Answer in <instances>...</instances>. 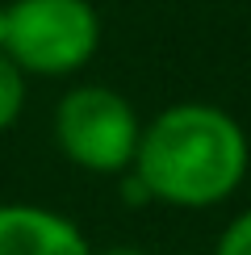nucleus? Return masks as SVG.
<instances>
[{
    "label": "nucleus",
    "mask_w": 251,
    "mask_h": 255,
    "mask_svg": "<svg viewBox=\"0 0 251 255\" xmlns=\"http://www.w3.org/2000/svg\"><path fill=\"white\" fill-rule=\"evenodd\" d=\"M134 176L167 205L201 209L226 201L247 176V134L214 105H172L142 130Z\"/></svg>",
    "instance_id": "obj_1"
},
{
    "label": "nucleus",
    "mask_w": 251,
    "mask_h": 255,
    "mask_svg": "<svg viewBox=\"0 0 251 255\" xmlns=\"http://www.w3.org/2000/svg\"><path fill=\"white\" fill-rule=\"evenodd\" d=\"M101 21L88 0H13L4 55L34 76H67L97 55Z\"/></svg>",
    "instance_id": "obj_2"
},
{
    "label": "nucleus",
    "mask_w": 251,
    "mask_h": 255,
    "mask_svg": "<svg viewBox=\"0 0 251 255\" xmlns=\"http://www.w3.org/2000/svg\"><path fill=\"white\" fill-rule=\"evenodd\" d=\"M55 138L63 155L88 172H126L134 163L142 130L122 92L88 84V88H76L59 101Z\"/></svg>",
    "instance_id": "obj_3"
},
{
    "label": "nucleus",
    "mask_w": 251,
    "mask_h": 255,
    "mask_svg": "<svg viewBox=\"0 0 251 255\" xmlns=\"http://www.w3.org/2000/svg\"><path fill=\"white\" fill-rule=\"evenodd\" d=\"M0 255H92L67 218L38 205H0Z\"/></svg>",
    "instance_id": "obj_4"
},
{
    "label": "nucleus",
    "mask_w": 251,
    "mask_h": 255,
    "mask_svg": "<svg viewBox=\"0 0 251 255\" xmlns=\"http://www.w3.org/2000/svg\"><path fill=\"white\" fill-rule=\"evenodd\" d=\"M21 105H25V71L0 50V130L17 122Z\"/></svg>",
    "instance_id": "obj_5"
},
{
    "label": "nucleus",
    "mask_w": 251,
    "mask_h": 255,
    "mask_svg": "<svg viewBox=\"0 0 251 255\" xmlns=\"http://www.w3.org/2000/svg\"><path fill=\"white\" fill-rule=\"evenodd\" d=\"M214 255H251V209H247V214H239V218L222 230Z\"/></svg>",
    "instance_id": "obj_6"
},
{
    "label": "nucleus",
    "mask_w": 251,
    "mask_h": 255,
    "mask_svg": "<svg viewBox=\"0 0 251 255\" xmlns=\"http://www.w3.org/2000/svg\"><path fill=\"white\" fill-rule=\"evenodd\" d=\"M4 38H8V8L0 4V50H4Z\"/></svg>",
    "instance_id": "obj_7"
},
{
    "label": "nucleus",
    "mask_w": 251,
    "mask_h": 255,
    "mask_svg": "<svg viewBox=\"0 0 251 255\" xmlns=\"http://www.w3.org/2000/svg\"><path fill=\"white\" fill-rule=\"evenodd\" d=\"M105 255H146V251H134V247H113V251H105Z\"/></svg>",
    "instance_id": "obj_8"
}]
</instances>
